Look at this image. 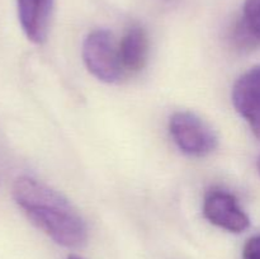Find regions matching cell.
<instances>
[{"label":"cell","instance_id":"cell-1","mask_svg":"<svg viewBox=\"0 0 260 259\" xmlns=\"http://www.w3.org/2000/svg\"><path fill=\"white\" fill-rule=\"evenodd\" d=\"M12 193L25 216L53 241L66 248L85 245V221L62 193L28 175L14 180Z\"/></svg>","mask_w":260,"mask_h":259},{"label":"cell","instance_id":"cell-2","mask_svg":"<svg viewBox=\"0 0 260 259\" xmlns=\"http://www.w3.org/2000/svg\"><path fill=\"white\" fill-rule=\"evenodd\" d=\"M83 60L88 70L104 83L113 84L124 76L118 43L108 29L91 30L83 42Z\"/></svg>","mask_w":260,"mask_h":259},{"label":"cell","instance_id":"cell-3","mask_svg":"<svg viewBox=\"0 0 260 259\" xmlns=\"http://www.w3.org/2000/svg\"><path fill=\"white\" fill-rule=\"evenodd\" d=\"M169 131L184 154L203 157L216 150L218 139L212 127L193 112L179 111L170 117Z\"/></svg>","mask_w":260,"mask_h":259},{"label":"cell","instance_id":"cell-4","mask_svg":"<svg viewBox=\"0 0 260 259\" xmlns=\"http://www.w3.org/2000/svg\"><path fill=\"white\" fill-rule=\"evenodd\" d=\"M203 215L211 223L230 233H243L250 226V218L235 196L226 190H211L206 196Z\"/></svg>","mask_w":260,"mask_h":259},{"label":"cell","instance_id":"cell-5","mask_svg":"<svg viewBox=\"0 0 260 259\" xmlns=\"http://www.w3.org/2000/svg\"><path fill=\"white\" fill-rule=\"evenodd\" d=\"M233 103L260 140V66L251 68L236 80L233 88Z\"/></svg>","mask_w":260,"mask_h":259},{"label":"cell","instance_id":"cell-6","mask_svg":"<svg viewBox=\"0 0 260 259\" xmlns=\"http://www.w3.org/2000/svg\"><path fill=\"white\" fill-rule=\"evenodd\" d=\"M53 5L55 0H17L18 18L30 42L41 45L47 40Z\"/></svg>","mask_w":260,"mask_h":259},{"label":"cell","instance_id":"cell-7","mask_svg":"<svg viewBox=\"0 0 260 259\" xmlns=\"http://www.w3.org/2000/svg\"><path fill=\"white\" fill-rule=\"evenodd\" d=\"M119 57L124 73H139L145 68L149 57V37L140 25L128 28L118 43Z\"/></svg>","mask_w":260,"mask_h":259},{"label":"cell","instance_id":"cell-8","mask_svg":"<svg viewBox=\"0 0 260 259\" xmlns=\"http://www.w3.org/2000/svg\"><path fill=\"white\" fill-rule=\"evenodd\" d=\"M235 41L243 46L260 42V0H246L243 18L235 29Z\"/></svg>","mask_w":260,"mask_h":259},{"label":"cell","instance_id":"cell-9","mask_svg":"<svg viewBox=\"0 0 260 259\" xmlns=\"http://www.w3.org/2000/svg\"><path fill=\"white\" fill-rule=\"evenodd\" d=\"M243 259H260V235L246 241L243 250Z\"/></svg>","mask_w":260,"mask_h":259},{"label":"cell","instance_id":"cell-10","mask_svg":"<svg viewBox=\"0 0 260 259\" xmlns=\"http://www.w3.org/2000/svg\"><path fill=\"white\" fill-rule=\"evenodd\" d=\"M68 259H83V258H80V256L78 255H70Z\"/></svg>","mask_w":260,"mask_h":259},{"label":"cell","instance_id":"cell-11","mask_svg":"<svg viewBox=\"0 0 260 259\" xmlns=\"http://www.w3.org/2000/svg\"><path fill=\"white\" fill-rule=\"evenodd\" d=\"M256 165H258V170H259V173H260V156H259V159H258V163H256Z\"/></svg>","mask_w":260,"mask_h":259}]
</instances>
